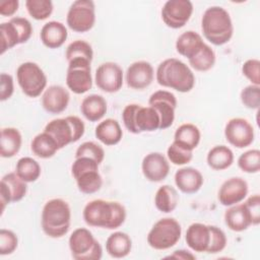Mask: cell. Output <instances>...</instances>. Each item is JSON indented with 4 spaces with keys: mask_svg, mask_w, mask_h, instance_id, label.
I'll return each instance as SVG.
<instances>
[{
    "mask_svg": "<svg viewBox=\"0 0 260 260\" xmlns=\"http://www.w3.org/2000/svg\"><path fill=\"white\" fill-rule=\"evenodd\" d=\"M125 207L117 201L94 199L83 208L82 216L86 224L90 226L116 230L126 219Z\"/></svg>",
    "mask_w": 260,
    "mask_h": 260,
    "instance_id": "6da1fadb",
    "label": "cell"
},
{
    "mask_svg": "<svg viewBox=\"0 0 260 260\" xmlns=\"http://www.w3.org/2000/svg\"><path fill=\"white\" fill-rule=\"evenodd\" d=\"M155 77L159 85L179 92H189L195 84V76L190 67L176 58H168L160 62Z\"/></svg>",
    "mask_w": 260,
    "mask_h": 260,
    "instance_id": "7a4b0ae2",
    "label": "cell"
},
{
    "mask_svg": "<svg viewBox=\"0 0 260 260\" xmlns=\"http://www.w3.org/2000/svg\"><path fill=\"white\" fill-rule=\"evenodd\" d=\"M201 29L204 38L215 46L229 43L234 34L230 13L220 6H211L204 11L201 18Z\"/></svg>",
    "mask_w": 260,
    "mask_h": 260,
    "instance_id": "3957f363",
    "label": "cell"
},
{
    "mask_svg": "<svg viewBox=\"0 0 260 260\" xmlns=\"http://www.w3.org/2000/svg\"><path fill=\"white\" fill-rule=\"evenodd\" d=\"M42 229L50 238H62L70 228L71 209L69 204L61 199L54 198L47 201L42 210Z\"/></svg>",
    "mask_w": 260,
    "mask_h": 260,
    "instance_id": "277c9868",
    "label": "cell"
},
{
    "mask_svg": "<svg viewBox=\"0 0 260 260\" xmlns=\"http://www.w3.org/2000/svg\"><path fill=\"white\" fill-rule=\"evenodd\" d=\"M122 119L125 128L133 134L152 132L159 129V116L150 106L127 105L122 112Z\"/></svg>",
    "mask_w": 260,
    "mask_h": 260,
    "instance_id": "5b68a950",
    "label": "cell"
},
{
    "mask_svg": "<svg viewBox=\"0 0 260 260\" xmlns=\"http://www.w3.org/2000/svg\"><path fill=\"white\" fill-rule=\"evenodd\" d=\"M45 132L49 133L57 142L59 148L78 141L84 134L85 125L77 116H67L50 121L45 126Z\"/></svg>",
    "mask_w": 260,
    "mask_h": 260,
    "instance_id": "8992f818",
    "label": "cell"
},
{
    "mask_svg": "<svg viewBox=\"0 0 260 260\" xmlns=\"http://www.w3.org/2000/svg\"><path fill=\"white\" fill-rule=\"evenodd\" d=\"M71 173L81 193L93 194L102 188L103 179L99 173V164L94 159L85 156L75 158Z\"/></svg>",
    "mask_w": 260,
    "mask_h": 260,
    "instance_id": "52a82bcc",
    "label": "cell"
},
{
    "mask_svg": "<svg viewBox=\"0 0 260 260\" xmlns=\"http://www.w3.org/2000/svg\"><path fill=\"white\" fill-rule=\"evenodd\" d=\"M68 245L75 260H100L103 256L101 244L85 228L74 230L69 237Z\"/></svg>",
    "mask_w": 260,
    "mask_h": 260,
    "instance_id": "ba28073f",
    "label": "cell"
},
{
    "mask_svg": "<svg viewBox=\"0 0 260 260\" xmlns=\"http://www.w3.org/2000/svg\"><path fill=\"white\" fill-rule=\"evenodd\" d=\"M182 234L181 224L172 217L157 220L147 235V244L154 250H167L174 247Z\"/></svg>",
    "mask_w": 260,
    "mask_h": 260,
    "instance_id": "9c48e42d",
    "label": "cell"
},
{
    "mask_svg": "<svg viewBox=\"0 0 260 260\" xmlns=\"http://www.w3.org/2000/svg\"><path fill=\"white\" fill-rule=\"evenodd\" d=\"M16 78L22 92L29 98L39 96L47 85V76L35 62H24L16 70Z\"/></svg>",
    "mask_w": 260,
    "mask_h": 260,
    "instance_id": "30bf717a",
    "label": "cell"
},
{
    "mask_svg": "<svg viewBox=\"0 0 260 260\" xmlns=\"http://www.w3.org/2000/svg\"><path fill=\"white\" fill-rule=\"evenodd\" d=\"M67 25L76 32L90 30L95 22V6L91 0L74 1L67 12Z\"/></svg>",
    "mask_w": 260,
    "mask_h": 260,
    "instance_id": "8fae6325",
    "label": "cell"
},
{
    "mask_svg": "<svg viewBox=\"0 0 260 260\" xmlns=\"http://www.w3.org/2000/svg\"><path fill=\"white\" fill-rule=\"evenodd\" d=\"M90 64V61L84 59H75L68 62L66 84L72 92L82 94L91 88L92 77Z\"/></svg>",
    "mask_w": 260,
    "mask_h": 260,
    "instance_id": "7c38bea8",
    "label": "cell"
},
{
    "mask_svg": "<svg viewBox=\"0 0 260 260\" xmlns=\"http://www.w3.org/2000/svg\"><path fill=\"white\" fill-rule=\"evenodd\" d=\"M193 13V4L189 0H169L161 8V19L171 28L183 27Z\"/></svg>",
    "mask_w": 260,
    "mask_h": 260,
    "instance_id": "4fadbf2b",
    "label": "cell"
},
{
    "mask_svg": "<svg viewBox=\"0 0 260 260\" xmlns=\"http://www.w3.org/2000/svg\"><path fill=\"white\" fill-rule=\"evenodd\" d=\"M148 105L155 110L159 116V129L171 127L175 120V110L177 108V99L174 93L168 90H156L148 100Z\"/></svg>",
    "mask_w": 260,
    "mask_h": 260,
    "instance_id": "5bb4252c",
    "label": "cell"
},
{
    "mask_svg": "<svg viewBox=\"0 0 260 260\" xmlns=\"http://www.w3.org/2000/svg\"><path fill=\"white\" fill-rule=\"evenodd\" d=\"M224 136L231 145L237 148H245L254 141V128L244 118H233L224 127Z\"/></svg>",
    "mask_w": 260,
    "mask_h": 260,
    "instance_id": "9a60e30c",
    "label": "cell"
},
{
    "mask_svg": "<svg viewBox=\"0 0 260 260\" xmlns=\"http://www.w3.org/2000/svg\"><path fill=\"white\" fill-rule=\"evenodd\" d=\"M94 81L101 90L109 93L117 92L123 85V70L117 63H102L95 70Z\"/></svg>",
    "mask_w": 260,
    "mask_h": 260,
    "instance_id": "2e32d148",
    "label": "cell"
},
{
    "mask_svg": "<svg viewBox=\"0 0 260 260\" xmlns=\"http://www.w3.org/2000/svg\"><path fill=\"white\" fill-rule=\"evenodd\" d=\"M26 191V182L21 180L16 173H8L3 176L0 185L1 214L3 213L7 204L20 201L25 196Z\"/></svg>",
    "mask_w": 260,
    "mask_h": 260,
    "instance_id": "e0dca14e",
    "label": "cell"
},
{
    "mask_svg": "<svg viewBox=\"0 0 260 260\" xmlns=\"http://www.w3.org/2000/svg\"><path fill=\"white\" fill-rule=\"evenodd\" d=\"M248 194V184L240 177H233L224 181L217 193V199L223 206H232L242 202Z\"/></svg>",
    "mask_w": 260,
    "mask_h": 260,
    "instance_id": "ac0fdd59",
    "label": "cell"
},
{
    "mask_svg": "<svg viewBox=\"0 0 260 260\" xmlns=\"http://www.w3.org/2000/svg\"><path fill=\"white\" fill-rule=\"evenodd\" d=\"M154 77L152 65L147 61L133 62L126 71V83L128 87L140 90L149 86Z\"/></svg>",
    "mask_w": 260,
    "mask_h": 260,
    "instance_id": "d6986e66",
    "label": "cell"
},
{
    "mask_svg": "<svg viewBox=\"0 0 260 260\" xmlns=\"http://www.w3.org/2000/svg\"><path fill=\"white\" fill-rule=\"evenodd\" d=\"M141 171L148 181L161 182L169 175L170 165L162 153L150 152L143 157Z\"/></svg>",
    "mask_w": 260,
    "mask_h": 260,
    "instance_id": "ffe728a7",
    "label": "cell"
},
{
    "mask_svg": "<svg viewBox=\"0 0 260 260\" xmlns=\"http://www.w3.org/2000/svg\"><path fill=\"white\" fill-rule=\"evenodd\" d=\"M70 101L68 90L61 85H51L42 95V106L50 114H60L67 109Z\"/></svg>",
    "mask_w": 260,
    "mask_h": 260,
    "instance_id": "44dd1931",
    "label": "cell"
},
{
    "mask_svg": "<svg viewBox=\"0 0 260 260\" xmlns=\"http://www.w3.org/2000/svg\"><path fill=\"white\" fill-rule=\"evenodd\" d=\"M210 225L201 222H194L187 229L185 241L192 251L198 253H207L210 243Z\"/></svg>",
    "mask_w": 260,
    "mask_h": 260,
    "instance_id": "7402d4cb",
    "label": "cell"
},
{
    "mask_svg": "<svg viewBox=\"0 0 260 260\" xmlns=\"http://www.w3.org/2000/svg\"><path fill=\"white\" fill-rule=\"evenodd\" d=\"M175 184L185 194H194L203 184L202 174L194 168L185 167L175 173Z\"/></svg>",
    "mask_w": 260,
    "mask_h": 260,
    "instance_id": "603a6c76",
    "label": "cell"
},
{
    "mask_svg": "<svg viewBox=\"0 0 260 260\" xmlns=\"http://www.w3.org/2000/svg\"><path fill=\"white\" fill-rule=\"evenodd\" d=\"M68 32L66 26L60 21H49L41 29L40 38L42 43L49 49L60 48L67 40Z\"/></svg>",
    "mask_w": 260,
    "mask_h": 260,
    "instance_id": "cb8c5ba5",
    "label": "cell"
},
{
    "mask_svg": "<svg viewBox=\"0 0 260 260\" xmlns=\"http://www.w3.org/2000/svg\"><path fill=\"white\" fill-rule=\"evenodd\" d=\"M224 223L234 232H243L252 224V219L244 203L230 206L224 212Z\"/></svg>",
    "mask_w": 260,
    "mask_h": 260,
    "instance_id": "d4e9b609",
    "label": "cell"
},
{
    "mask_svg": "<svg viewBox=\"0 0 260 260\" xmlns=\"http://www.w3.org/2000/svg\"><path fill=\"white\" fill-rule=\"evenodd\" d=\"M94 135L102 143L111 146L116 145L121 141L123 131L117 120L108 118L98 124L94 130Z\"/></svg>",
    "mask_w": 260,
    "mask_h": 260,
    "instance_id": "484cf974",
    "label": "cell"
},
{
    "mask_svg": "<svg viewBox=\"0 0 260 260\" xmlns=\"http://www.w3.org/2000/svg\"><path fill=\"white\" fill-rule=\"evenodd\" d=\"M204 44L202 37L198 32L187 30L178 37L176 41V50L181 56L186 57L189 60L201 50Z\"/></svg>",
    "mask_w": 260,
    "mask_h": 260,
    "instance_id": "4316f807",
    "label": "cell"
},
{
    "mask_svg": "<svg viewBox=\"0 0 260 260\" xmlns=\"http://www.w3.org/2000/svg\"><path fill=\"white\" fill-rule=\"evenodd\" d=\"M80 112L89 122L100 121L107 113V102L101 94H89L82 100Z\"/></svg>",
    "mask_w": 260,
    "mask_h": 260,
    "instance_id": "83f0119b",
    "label": "cell"
},
{
    "mask_svg": "<svg viewBox=\"0 0 260 260\" xmlns=\"http://www.w3.org/2000/svg\"><path fill=\"white\" fill-rule=\"evenodd\" d=\"M131 249L132 240L124 232H115L106 241V250L113 258H124L130 254Z\"/></svg>",
    "mask_w": 260,
    "mask_h": 260,
    "instance_id": "f1b7e54d",
    "label": "cell"
},
{
    "mask_svg": "<svg viewBox=\"0 0 260 260\" xmlns=\"http://www.w3.org/2000/svg\"><path fill=\"white\" fill-rule=\"evenodd\" d=\"M200 138L201 133L199 128L191 123L182 124L176 129L174 134V142L191 151L198 146Z\"/></svg>",
    "mask_w": 260,
    "mask_h": 260,
    "instance_id": "f546056e",
    "label": "cell"
},
{
    "mask_svg": "<svg viewBox=\"0 0 260 260\" xmlns=\"http://www.w3.org/2000/svg\"><path fill=\"white\" fill-rule=\"evenodd\" d=\"M22 137L18 129L6 127L1 130L0 155L8 158L14 156L20 149Z\"/></svg>",
    "mask_w": 260,
    "mask_h": 260,
    "instance_id": "4dcf8cb0",
    "label": "cell"
},
{
    "mask_svg": "<svg viewBox=\"0 0 260 260\" xmlns=\"http://www.w3.org/2000/svg\"><path fill=\"white\" fill-rule=\"evenodd\" d=\"M206 161L212 170L223 171L233 165L234 152L225 145H216L208 151Z\"/></svg>",
    "mask_w": 260,
    "mask_h": 260,
    "instance_id": "1f68e13d",
    "label": "cell"
},
{
    "mask_svg": "<svg viewBox=\"0 0 260 260\" xmlns=\"http://www.w3.org/2000/svg\"><path fill=\"white\" fill-rule=\"evenodd\" d=\"M30 149L34 154L41 158H50L60 148L55 139L44 131L34 137L30 143Z\"/></svg>",
    "mask_w": 260,
    "mask_h": 260,
    "instance_id": "d6a6232c",
    "label": "cell"
},
{
    "mask_svg": "<svg viewBox=\"0 0 260 260\" xmlns=\"http://www.w3.org/2000/svg\"><path fill=\"white\" fill-rule=\"evenodd\" d=\"M178 202L179 194L171 185H162L157 189L154 196V205L159 211L170 213L176 209Z\"/></svg>",
    "mask_w": 260,
    "mask_h": 260,
    "instance_id": "836d02e7",
    "label": "cell"
},
{
    "mask_svg": "<svg viewBox=\"0 0 260 260\" xmlns=\"http://www.w3.org/2000/svg\"><path fill=\"white\" fill-rule=\"evenodd\" d=\"M15 173L24 182L31 183L37 181L41 176V166L32 157L24 156L17 160Z\"/></svg>",
    "mask_w": 260,
    "mask_h": 260,
    "instance_id": "e575fe53",
    "label": "cell"
},
{
    "mask_svg": "<svg viewBox=\"0 0 260 260\" xmlns=\"http://www.w3.org/2000/svg\"><path fill=\"white\" fill-rule=\"evenodd\" d=\"M188 61L189 65L196 71L205 72L210 70L214 66L215 53L207 44H204L201 50Z\"/></svg>",
    "mask_w": 260,
    "mask_h": 260,
    "instance_id": "d590c367",
    "label": "cell"
},
{
    "mask_svg": "<svg viewBox=\"0 0 260 260\" xmlns=\"http://www.w3.org/2000/svg\"><path fill=\"white\" fill-rule=\"evenodd\" d=\"M65 57L68 62L75 59H84L91 62L93 58V51L87 42L76 40L67 47Z\"/></svg>",
    "mask_w": 260,
    "mask_h": 260,
    "instance_id": "8d00e7d4",
    "label": "cell"
},
{
    "mask_svg": "<svg viewBox=\"0 0 260 260\" xmlns=\"http://www.w3.org/2000/svg\"><path fill=\"white\" fill-rule=\"evenodd\" d=\"M0 36H1V55H3L7 50L12 49L16 45L20 44V38L15 25L9 20L8 22H3L0 25Z\"/></svg>",
    "mask_w": 260,
    "mask_h": 260,
    "instance_id": "74e56055",
    "label": "cell"
},
{
    "mask_svg": "<svg viewBox=\"0 0 260 260\" xmlns=\"http://www.w3.org/2000/svg\"><path fill=\"white\" fill-rule=\"evenodd\" d=\"M25 7L28 14L36 20H44L53 12V3L50 0H26Z\"/></svg>",
    "mask_w": 260,
    "mask_h": 260,
    "instance_id": "f35d334b",
    "label": "cell"
},
{
    "mask_svg": "<svg viewBox=\"0 0 260 260\" xmlns=\"http://www.w3.org/2000/svg\"><path fill=\"white\" fill-rule=\"evenodd\" d=\"M238 167L244 173H258L260 170V150L250 149L242 153L238 158Z\"/></svg>",
    "mask_w": 260,
    "mask_h": 260,
    "instance_id": "ab89813d",
    "label": "cell"
},
{
    "mask_svg": "<svg viewBox=\"0 0 260 260\" xmlns=\"http://www.w3.org/2000/svg\"><path fill=\"white\" fill-rule=\"evenodd\" d=\"M82 156L92 158L100 165L105 158V151L104 148L95 142L85 141L77 147L75 152V158Z\"/></svg>",
    "mask_w": 260,
    "mask_h": 260,
    "instance_id": "60d3db41",
    "label": "cell"
},
{
    "mask_svg": "<svg viewBox=\"0 0 260 260\" xmlns=\"http://www.w3.org/2000/svg\"><path fill=\"white\" fill-rule=\"evenodd\" d=\"M167 155L172 164L176 166H184L192 160L193 151L185 149L173 141L167 149Z\"/></svg>",
    "mask_w": 260,
    "mask_h": 260,
    "instance_id": "b9f144b4",
    "label": "cell"
},
{
    "mask_svg": "<svg viewBox=\"0 0 260 260\" xmlns=\"http://www.w3.org/2000/svg\"><path fill=\"white\" fill-rule=\"evenodd\" d=\"M240 99L246 108L251 110H258L260 106V85H247L242 89Z\"/></svg>",
    "mask_w": 260,
    "mask_h": 260,
    "instance_id": "7bdbcfd3",
    "label": "cell"
},
{
    "mask_svg": "<svg viewBox=\"0 0 260 260\" xmlns=\"http://www.w3.org/2000/svg\"><path fill=\"white\" fill-rule=\"evenodd\" d=\"M18 245L17 236L10 230H0V254L2 256L12 254Z\"/></svg>",
    "mask_w": 260,
    "mask_h": 260,
    "instance_id": "ee69618b",
    "label": "cell"
},
{
    "mask_svg": "<svg viewBox=\"0 0 260 260\" xmlns=\"http://www.w3.org/2000/svg\"><path fill=\"white\" fill-rule=\"evenodd\" d=\"M210 230H211V236H210V243H209L207 253L215 254V253L221 252L226 246V242H228L226 236L221 229L215 225H210Z\"/></svg>",
    "mask_w": 260,
    "mask_h": 260,
    "instance_id": "f6af8a7d",
    "label": "cell"
},
{
    "mask_svg": "<svg viewBox=\"0 0 260 260\" xmlns=\"http://www.w3.org/2000/svg\"><path fill=\"white\" fill-rule=\"evenodd\" d=\"M242 73L252 84L260 85V61L258 59H249L244 62Z\"/></svg>",
    "mask_w": 260,
    "mask_h": 260,
    "instance_id": "bcb514c9",
    "label": "cell"
},
{
    "mask_svg": "<svg viewBox=\"0 0 260 260\" xmlns=\"http://www.w3.org/2000/svg\"><path fill=\"white\" fill-rule=\"evenodd\" d=\"M10 21L15 25L19 38H20V44L26 43L32 34V26L28 19L24 17H12Z\"/></svg>",
    "mask_w": 260,
    "mask_h": 260,
    "instance_id": "7dc6e473",
    "label": "cell"
},
{
    "mask_svg": "<svg viewBox=\"0 0 260 260\" xmlns=\"http://www.w3.org/2000/svg\"><path fill=\"white\" fill-rule=\"evenodd\" d=\"M246 208L248 209L252 224L257 225L260 222V196L258 194H254L250 196L245 202H244Z\"/></svg>",
    "mask_w": 260,
    "mask_h": 260,
    "instance_id": "c3c4849f",
    "label": "cell"
},
{
    "mask_svg": "<svg viewBox=\"0 0 260 260\" xmlns=\"http://www.w3.org/2000/svg\"><path fill=\"white\" fill-rule=\"evenodd\" d=\"M14 91L13 78L8 73H1L0 75V100L2 102L11 98Z\"/></svg>",
    "mask_w": 260,
    "mask_h": 260,
    "instance_id": "681fc988",
    "label": "cell"
},
{
    "mask_svg": "<svg viewBox=\"0 0 260 260\" xmlns=\"http://www.w3.org/2000/svg\"><path fill=\"white\" fill-rule=\"evenodd\" d=\"M18 6H19L18 0L0 1V14L2 16H11L18 10Z\"/></svg>",
    "mask_w": 260,
    "mask_h": 260,
    "instance_id": "f907efd6",
    "label": "cell"
},
{
    "mask_svg": "<svg viewBox=\"0 0 260 260\" xmlns=\"http://www.w3.org/2000/svg\"><path fill=\"white\" fill-rule=\"evenodd\" d=\"M169 258H176V259H183V260H188V259H195V255L190 253L189 251L186 250H176L174 251L173 254L168 256Z\"/></svg>",
    "mask_w": 260,
    "mask_h": 260,
    "instance_id": "816d5d0a",
    "label": "cell"
}]
</instances>
